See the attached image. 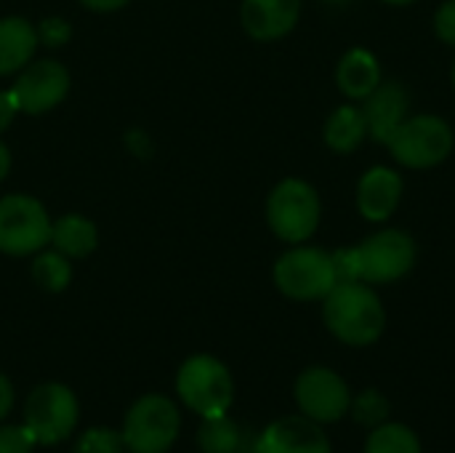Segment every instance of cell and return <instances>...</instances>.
I'll return each instance as SVG.
<instances>
[{
  "instance_id": "cell-24",
  "label": "cell",
  "mask_w": 455,
  "mask_h": 453,
  "mask_svg": "<svg viewBox=\"0 0 455 453\" xmlns=\"http://www.w3.org/2000/svg\"><path fill=\"white\" fill-rule=\"evenodd\" d=\"M123 449H125L123 433H115L107 427H93L75 441L72 453H123Z\"/></svg>"
},
{
  "instance_id": "cell-5",
  "label": "cell",
  "mask_w": 455,
  "mask_h": 453,
  "mask_svg": "<svg viewBox=\"0 0 455 453\" xmlns=\"http://www.w3.org/2000/svg\"><path fill=\"white\" fill-rule=\"evenodd\" d=\"M267 222L285 243H304L320 224V198L301 179L280 182L267 200Z\"/></svg>"
},
{
  "instance_id": "cell-1",
  "label": "cell",
  "mask_w": 455,
  "mask_h": 453,
  "mask_svg": "<svg viewBox=\"0 0 455 453\" xmlns=\"http://www.w3.org/2000/svg\"><path fill=\"white\" fill-rule=\"evenodd\" d=\"M323 318L325 326L336 339L352 347L373 344L387 323L381 299L360 280L336 283L333 291L323 299Z\"/></svg>"
},
{
  "instance_id": "cell-9",
  "label": "cell",
  "mask_w": 455,
  "mask_h": 453,
  "mask_svg": "<svg viewBox=\"0 0 455 453\" xmlns=\"http://www.w3.org/2000/svg\"><path fill=\"white\" fill-rule=\"evenodd\" d=\"M77 400L64 384H43L32 390L24 406V425L37 443L53 446L72 435L77 425Z\"/></svg>"
},
{
  "instance_id": "cell-13",
  "label": "cell",
  "mask_w": 455,
  "mask_h": 453,
  "mask_svg": "<svg viewBox=\"0 0 455 453\" xmlns=\"http://www.w3.org/2000/svg\"><path fill=\"white\" fill-rule=\"evenodd\" d=\"M408 91L400 83H379V88L365 99L363 115L368 123V133L379 144H389L397 128L408 120Z\"/></svg>"
},
{
  "instance_id": "cell-14",
  "label": "cell",
  "mask_w": 455,
  "mask_h": 453,
  "mask_svg": "<svg viewBox=\"0 0 455 453\" xmlns=\"http://www.w3.org/2000/svg\"><path fill=\"white\" fill-rule=\"evenodd\" d=\"M400 198H403V179L387 166L371 168L357 184V208L368 222L389 219L397 211Z\"/></svg>"
},
{
  "instance_id": "cell-29",
  "label": "cell",
  "mask_w": 455,
  "mask_h": 453,
  "mask_svg": "<svg viewBox=\"0 0 455 453\" xmlns=\"http://www.w3.org/2000/svg\"><path fill=\"white\" fill-rule=\"evenodd\" d=\"M11 409H13V387H11V382L0 374V419H5Z\"/></svg>"
},
{
  "instance_id": "cell-3",
  "label": "cell",
  "mask_w": 455,
  "mask_h": 453,
  "mask_svg": "<svg viewBox=\"0 0 455 453\" xmlns=\"http://www.w3.org/2000/svg\"><path fill=\"white\" fill-rule=\"evenodd\" d=\"M181 430L179 409L165 395L139 398L123 419V441L131 453H165Z\"/></svg>"
},
{
  "instance_id": "cell-27",
  "label": "cell",
  "mask_w": 455,
  "mask_h": 453,
  "mask_svg": "<svg viewBox=\"0 0 455 453\" xmlns=\"http://www.w3.org/2000/svg\"><path fill=\"white\" fill-rule=\"evenodd\" d=\"M435 32L443 43L455 45V0H445L435 13Z\"/></svg>"
},
{
  "instance_id": "cell-10",
  "label": "cell",
  "mask_w": 455,
  "mask_h": 453,
  "mask_svg": "<svg viewBox=\"0 0 455 453\" xmlns=\"http://www.w3.org/2000/svg\"><path fill=\"white\" fill-rule=\"evenodd\" d=\"M296 403L317 425H333L347 417L352 395L347 382L331 368H309L296 382Z\"/></svg>"
},
{
  "instance_id": "cell-28",
  "label": "cell",
  "mask_w": 455,
  "mask_h": 453,
  "mask_svg": "<svg viewBox=\"0 0 455 453\" xmlns=\"http://www.w3.org/2000/svg\"><path fill=\"white\" fill-rule=\"evenodd\" d=\"M16 109H19V107H16L13 93H11V91H0V131H5V128L11 125Z\"/></svg>"
},
{
  "instance_id": "cell-2",
  "label": "cell",
  "mask_w": 455,
  "mask_h": 453,
  "mask_svg": "<svg viewBox=\"0 0 455 453\" xmlns=\"http://www.w3.org/2000/svg\"><path fill=\"white\" fill-rule=\"evenodd\" d=\"M179 398L203 419L224 417L235 398V384L227 366L211 355L189 358L176 376Z\"/></svg>"
},
{
  "instance_id": "cell-4",
  "label": "cell",
  "mask_w": 455,
  "mask_h": 453,
  "mask_svg": "<svg viewBox=\"0 0 455 453\" xmlns=\"http://www.w3.org/2000/svg\"><path fill=\"white\" fill-rule=\"evenodd\" d=\"M355 264V280L363 283H395L405 278L416 264V243L403 230H384L368 238L363 246L349 248Z\"/></svg>"
},
{
  "instance_id": "cell-23",
  "label": "cell",
  "mask_w": 455,
  "mask_h": 453,
  "mask_svg": "<svg viewBox=\"0 0 455 453\" xmlns=\"http://www.w3.org/2000/svg\"><path fill=\"white\" fill-rule=\"evenodd\" d=\"M352 414H355V419L360 422V425H365V427H379V425H384L387 419H389V400L381 395V392H376V390H365V392H360L355 400H352Z\"/></svg>"
},
{
  "instance_id": "cell-19",
  "label": "cell",
  "mask_w": 455,
  "mask_h": 453,
  "mask_svg": "<svg viewBox=\"0 0 455 453\" xmlns=\"http://www.w3.org/2000/svg\"><path fill=\"white\" fill-rule=\"evenodd\" d=\"M51 243L69 259L88 256L96 248V227L83 216H61L51 224Z\"/></svg>"
},
{
  "instance_id": "cell-26",
  "label": "cell",
  "mask_w": 455,
  "mask_h": 453,
  "mask_svg": "<svg viewBox=\"0 0 455 453\" xmlns=\"http://www.w3.org/2000/svg\"><path fill=\"white\" fill-rule=\"evenodd\" d=\"M69 35H72V29H69V24L64 21V19H45L40 27H37V40H43V45H48V48H59V45H64L67 40H69Z\"/></svg>"
},
{
  "instance_id": "cell-34",
  "label": "cell",
  "mask_w": 455,
  "mask_h": 453,
  "mask_svg": "<svg viewBox=\"0 0 455 453\" xmlns=\"http://www.w3.org/2000/svg\"><path fill=\"white\" fill-rule=\"evenodd\" d=\"M453 85H455V64H453Z\"/></svg>"
},
{
  "instance_id": "cell-25",
  "label": "cell",
  "mask_w": 455,
  "mask_h": 453,
  "mask_svg": "<svg viewBox=\"0 0 455 453\" xmlns=\"http://www.w3.org/2000/svg\"><path fill=\"white\" fill-rule=\"evenodd\" d=\"M35 435L27 425H5L0 427V453H32Z\"/></svg>"
},
{
  "instance_id": "cell-22",
  "label": "cell",
  "mask_w": 455,
  "mask_h": 453,
  "mask_svg": "<svg viewBox=\"0 0 455 453\" xmlns=\"http://www.w3.org/2000/svg\"><path fill=\"white\" fill-rule=\"evenodd\" d=\"M32 278L37 280V286L56 294V291H64L69 286L72 270H69V262L64 259V254H59V251L56 254H40L32 264Z\"/></svg>"
},
{
  "instance_id": "cell-33",
  "label": "cell",
  "mask_w": 455,
  "mask_h": 453,
  "mask_svg": "<svg viewBox=\"0 0 455 453\" xmlns=\"http://www.w3.org/2000/svg\"><path fill=\"white\" fill-rule=\"evenodd\" d=\"M328 3H344V0H328Z\"/></svg>"
},
{
  "instance_id": "cell-21",
  "label": "cell",
  "mask_w": 455,
  "mask_h": 453,
  "mask_svg": "<svg viewBox=\"0 0 455 453\" xmlns=\"http://www.w3.org/2000/svg\"><path fill=\"white\" fill-rule=\"evenodd\" d=\"M197 446L203 453H237L240 449V430L235 422L224 417H211L197 430Z\"/></svg>"
},
{
  "instance_id": "cell-31",
  "label": "cell",
  "mask_w": 455,
  "mask_h": 453,
  "mask_svg": "<svg viewBox=\"0 0 455 453\" xmlns=\"http://www.w3.org/2000/svg\"><path fill=\"white\" fill-rule=\"evenodd\" d=\"M8 168H11V155H8V150H5V144H0V182L5 179V174H8Z\"/></svg>"
},
{
  "instance_id": "cell-12",
  "label": "cell",
  "mask_w": 455,
  "mask_h": 453,
  "mask_svg": "<svg viewBox=\"0 0 455 453\" xmlns=\"http://www.w3.org/2000/svg\"><path fill=\"white\" fill-rule=\"evenodd\" d=\"M256 453H331V443L309 417H285L267 427Z\"/></svg>"
},
{
  "instance_id": "cell-30",
  "label": "cell",
  "mask_w": 455,
  "mask_h": 453,
  "mask_svg": "<svg viewBox=\"0 0 455 453\" xmlns=\"http://www.w3.org/2000/svg\"><path fill=\"white\" fill-rule=\"evenodd\" d=\"M80 3L88 5V8H93V11H115V8L125 5L128 0H80Z\"/></svg>"
},
{
  "instance_id": "cell-18",
  "label": "cell",
  "mask_w": 455,
  "mask_h": 453,
  "mask_svg": "<svg viewBox=\"0 0 455 453\" xmlns=\"http://www.w3.org/2000/svg\"><path fill=\"white\" fill-rule=\"evenodd\" d=\"M368 136V123H365V115H363V107H339L328 123H325V142L331 150L347 155V152H355L363 139Z\"/></svg>"
},
{
  "instance_id": "cell-6",
  "label": "cell",
  "mask_w": 455,
  "mask_h": 453,
  "mask_svg": "<svg viewBox=\"0 0 455 453\" xmlns=\"http://www.w3.org/2000/svg\"><path fill=\"white\" fill-rule=\"evenodd\" d=\"M275 283L288 299H296V302L325 299L339 283L333 254H325L323 248L288 251L275 264Z\"/></svg>"
},
{
  "instance_id": "cell-16",
  "label": "cell",
  "mask_w": 455,
  "mask_h": 453,
  "mask_svg": "<svg viewBox=\"0 0 455 453\" xmlns=\"http://www.w3.org/2000/svg\"><path fill=\"white\" fill-rule=\"evenodd\" d=\"M336 80L344 96L349 99H368L381 83L379 59L365 48H352L344 53L336 69Z\"/></svg>"
},
{
  "instance_id": "cell-15",
  "label": "cell",
  "mask_w": 455,
  "mask_h": 453,
  "mask_svg": "<svg viewBox=\"0 0 455 453\" xmlns=\"http://www.w3.org/2000/svg\"><path fill=\"white\" fill-rule=\"evenodd\" d=\"M301 0H243V27L256 40H277L299 21Z\"/></svg>"
},
{
  "instance_id": "cell-11",
  "label": "cell",
  "mask_w": 455,
  "mask_h": 453,
  "mask_svg": "<svg viewBox=\"0 0 455 453\" xmlns=\"http://www.w3.org/2000/svg\"><path fill=\"white\" fill-rule=\"evenodd\" d=\"M67 91H69V75L59 61L51 59L27 67L16 80V85L11 88L16 107L29 115L53 109L67 96Z\"/></svg>"
},
{
  "instance_id": "cell-7",
  "label": "cell",
  "mask_w": 455,
  "mask_h": 453,
  "mask_svg": "<svg viewBox=\"0 0 455 453\" xmlns=\"http://www.w3.org/2000/svg\"><path fill=\"white\" fill-rule=\"evenodd\" d=\"M453 131L437 115L408 117L389 142L392 158L405 168H432L453 152Z\"/></svg>"
},
{
  "instance_id": "cell-20",
  "label": "cell",
  "mask_w": 455,
  "mask_h": 453,
  "mask_svg": "<svg viewBox=\"0 0 455 453\" xmlns=\"http://www.w3.org/2000/svg\"><path fill=\"white\" fill-rule=\"evenodd\" d=\"M365 453H421V443L411 427L397 422H384L371 433Z\"/></svg>"
},
{
  "instance_id": "cell-8",
  "label": "cell",
  "mask_w": 455,
  "mask_h": 453,
  "mask_svg": "<svg viewBox=\"0 0 455 453\" xmlns=\"http://www.w3.org/2000/svg\"><path fill=\"white\" fill-rule=\"evenodd\" d=\"M51 243V222L43 208L29 195H8L0 200V251L11 256L37 254Z\"/></svg>"
},
{
  "instance_id": "cell-17",
  "label": "cell",
  "mask_w": 455,
  "mask_h": 453,
  "mask_svg": "<svg viewBox=\"0 0 455 453\" xmlns=\"http://www.w3.org/2000/svg\"><path fill=\"white\" fill-rule=\"evenodd\" d=\"M37 48V32L24 19H0V75L24 67Z\"/></svg>"
},
{
  "instance_id": "cell-32",
  "label": "cell",
  "mask_w": 455,
  "mask_h": 453,
  "mask_svg": "<svg viewBox=\"0 0 455 453\" xmlns=\"http://www.w3.org/2000/svg\"><path fill=\"white\" fill-rule=\"evenodd\" d=\"M384 3H389V5H411L416 0H384Z\"/></svg>"
}]
</instances>
